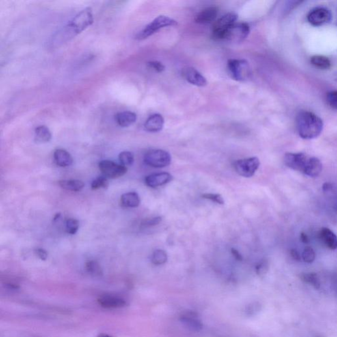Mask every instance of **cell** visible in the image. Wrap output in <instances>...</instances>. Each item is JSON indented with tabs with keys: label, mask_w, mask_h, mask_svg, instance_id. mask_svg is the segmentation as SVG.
<instances>
[{
	"label": "cell",
	"mask_w": 337,
	"mask_h": 337,
	"mask_svg": "<svg viewBox=\"0 0 337 337\" xmlns=\"http://www.w3.org/2000/svg\"><path fill=\"white\" fill-rule=\"evenodd\" d=\"M218 12V8L217 7H209L203 9L195 16V23L203 25L212 23L217 18Z\"/></svg>",
	"instance_id": "9a60e30c"
},
{
	"label": "cell",
	"mask_w": 337,
	"mask_h": 337,
	"mask_svg": "<svg viewBox=\"0 0 337 337\" xmlns=\"http://www.w3.org/2000/svg\"><path fill=\"white\" fill-rule=\"evenodd\" d=\"M309 23L315 27H320L329 23L332 19V14L326 7H319L313 9L307 16Z\"/></svg>",
	"instance_id": "9c48e42d"
},
{
	"label": "cell",
	"mask_w": 337,
	"mask_h": 337,
	"mask_svg": "<svg viewBox=\"0 0 337 337\" xmlns=\"http://www.w3.org/2000/svg\"><path fill=\"white\" fill-rule=\"evenodd\" d=\"M335 209H336L337 211V203L336 206H335Z\"/></svg>",
	"instance_id": "f6af8a7d"
},
{
	"label": "cell",
	"mask_w": 337,
	"mask_h": 337,
	"mask_svg": "<svg viewBox=\"0 0 337 337\" xmlns=\"http://www.w3.org/2000/svg\"><path fill=\"white\" fill-rule=\"evenodd\" d=\"M148 67L149 68L152 69L158 72H162L164 71L165 68L164 65L162 64L161 62L157 61H150L148 63Z\"/></svg>",
	"instance_id": "d590c367"
},
{
	"label": "cell",
	"mask_w": 337,
	"mask_h": 337,
	"mask_svg": "<svg viewBox=\"0 0 337 337\" xmlns=\"http://www.w3.org/2000/svg\"><path fill=\"white\" fill-rule=\"evenodd\" d=\"M35 254L41 260L46 261L47 260L48 254L45 249L43 248H37L35 250Z\"/></svg>",
	"instance_id": "74e56055"
},
{
	"label": "cell",
	"mask_w": 337,
	"mask_h": 337,
	"mask_svg": "<svg viewBox=\"0 0 337 337\" xmlns=\"http://www.w3.org/2000/svg\"><path fill=\"white\" fill-rule=\"evenodd\" d=\"M319 236L320 240L326 247L332 250L337 249V236L332 231L323 227L320 230Z\"/></svg>",
	"instance_id": "ac0fdd59"
},
{
	"label": "cell",
	"mask_w": 337,
	"mask_h": 337,
	"mask_svg": "<svg viewBox=\"0 0 337 337\" xmlns=\"http://www.w3.org/2000/svg\"><path fill=\"white\" fill-rule=\"evenodd\" d=\"M79 228V222L77 219H69L66 221V231L68 233L75 234Z\"/></svg>",
	"instance_id": "1f68e13d"
},
{
	"label": "cell",
	"mask_w": 337,
	"mask_h": 337,
	"mask_svg": "<svg viewBox=\"0 0 337 337\" xmlns=\"http://www.w3.org/2000/svg\"><path fill=\"white\" fill-rule=\"evenodd\" d=\"M184 77L189 83L196 86V87H203L207 85V80L198 71L193 68H187L184 69L182 71Z\"/></svg>",
	"instance_id": "5bb4252c"
},
{
	"label": "cell",
	"mask_w": 337,
	"mask_h": 337,
	"mask_svg": "<svg viewBox=\"0 0 337 337\" xmlns=\"http://www.w3.org/2000/svg\"><path fill=\"white\" fill-rule=\"evenodd\" d=\"M59 186L67 191H81L85 187V183L80 180H62L59 181Z\"/></svg>",
	"instance_id": "cb8c5ba5"
},
{
	"label": "cell",
	"mask_w": 337,
	"mask_h": 337,
	"mask_svg": "<svg viewBox=\"0 0 337 337\" xmlns=\"http://www.w3.org/2000/svg\"><path fill=\"white\" fill-rule=\"evenodd\" d=\"M98 337H112L111 336H109V335H108L107 334H100L98 335Z\"/></svg>",
	"instance_id": "ee69618b"
},
{
	"label": "cell",
	"mask_w": 337,
	"mask_h": 337,
	"mask_svg": "<svg viewBox=\"0 0 337 337\" xmlns=\"http://www.w3.org/2000/svg\"><path fill=\"white\" fill-rule=\"evenodd\" d=\"M99 168L103 173L104 176L112 179L121 177L127 172L126 167L117 164L110 160H103L100 161Z\"/></svg>",
	"instance_id": "30bf717a"
},
{
	"label": "cell",
	"mask_w": 337,
	"mask_h": 337,
	"mask_svg": "<svg viewBox=\"0 0 337 337\" xmlns=\"http://www.w3.org/2000/svg\"><path fill=\"white\" fill-rule=\"evenodd\" d=\"M53 158L55 163L61 167L70 166L73 162L71 155L63 149H57L54 152Z\"/></svg>",
	"instance_id": "44dd1931"
},
{
	"label": "cell",
	"mask_w": 337,
	"mask_h": 337,
	"mask_svg": "<svg viewBox=\"0 0 337 337\" xmlns=\"http://www.w3.org/2000/svg\"><path fill=\"white\" fill-rule=\"evenodd\" d=\"M202 197L218 204L223 205L225 204L224 199H223L222 195H219V194L206 193L202 195Z\"/></svg>",
	"instance_id": "836d02e7"
},
{
	"label": "cell",
	"mask_w": 337,
	"mask_h": 337,
	"mask_svg": "<svg viewBox=\"0 0 337 337\" xmlns=\"http://www.w3.org/2000/svg\"><path fill=\"white\" fill-rule=\"evenodd\" d=\"M162 218L161 217H156L154 218L148 219L144 220L142 223V226L144 227H150L156 226L159 225L161 222Z\"/></svg>",
	"instance_id": "8d00e7d4"
},
{
	"label": "cell",
	"mask_w": 337,
	"mask_h": 337,
	"mask_svg": "<svg viewBox=\"0 0 337 337\" xmlns=\"http://www.w3.org/2000/svg\"><path fill=\"white\" fill-rule=\"evenodd\" d=\"M177 25V22L173 18L164 16H158L148 25H146L144 29L138 33L136 36V39L139 40H144V39L155 34L156 33L163 28Z\"/></svg>",
	"instance_id": "3957f363"
},
{
	"label": "cell",
	"mask_w": 337,
	"mask_h": 337,
	"mask_svg": "<svg viewBox=\"0 0 337 337\" xmlns=\"http://www.w3.org/2000/svg\"><path fill=\"white\" fill-rule=\"evenodd\" d=\"M332 189V184L330 183H325L323 184V190L325 193H328V192L331 191Z\"/></svg>",
	"instance_id": "7bdbcfd3"
},
{
	"label": "cell",
	"mask_w": 337,
	"mask_h": 337,
	"mask_svg": "<svg viewBox=\"0 0 337 337\" xmlns=\"http://www.w3.org/2000/svg\"><path fill=\"white\" fill-rule=\"evenodd\" d=\"M290 255H291L292 258H293L294 260L298 261V262H300V261L302 260V255L300 254V252L297 249H292L291 250H290Z\"/></svg>",
	"instance_id": "ab89813d"
},
{
	"label": "cell",
	"mask_w": 337,
	"mask_h": 337,
	"mask_svg": "<svg viewBox=\"0 0 337 337\" xmlns=\"http://www.w3.org/2000/svg\"><path fill=\"white\" fill-rule=\"evenodd\" d=\"M309 158L303 153H286L284 155V162L289 168L303 173Z\"/></svg>",
	"instance_id": "8fae6325"
},
{
	"label": "cell",
	"mask_w": 337,
	"mask_h": 337,
	"mask_svg": "<svg viewBox=\"0 0 337 337\" xmlns=\"http://www.w3.org/2000/svg\"><path fill=\"white\" fill-rule=\"evenodd\" d=\"M249 31L250 29L248 24L243 22L235 23L225 32L221 40L241 42L248 36Z\"/></svg>",
	"instance_id": "52a82bcc"
},
{
	"label": "cell",
	"mask_w": 337,
	"mask_h": 337,
	"mask_svg": "<svg viewBox=\"0 0 337 337\" xmlns=\"http://www.w3.org/2000/svg\"><path fill=\"white\" fill-rule=\"evenodd\" d=\"M231 254L233 256L234 258L238 261L243 260V256L241 254V253L238 252L237 249L235 248H231Z\"/></svg>",
	"instance_id": "60d3db41"
},
{
	"label": "cell",
	"mask_w": 337,
	"mask_h": 337,
	"mask_svg": "<svg viewBox=\"0 0 337 337\" xmlns=\"http://www.w3.org/2000/svg\"><path fill=\"white\" fill-rule=\"evenodd\" d=\"M180 321L189 330L198 332L202 330L203 325L198 315L195 312H188L181 315Z\"/></svg>",
	"instance_id": "4fadbf2b"
},
{
	"label": "cell",
	"mask_w": 337,
	"mask_h": 337,
	"mask_svg": "<svg viewBox=\"0 0 337 337\" xmlns=\"http://www.w3.org/2000/svg\"><path fill=\"white\" fill-rule=\"evenodd\" d=\"M323 120L309 111H300L296 117V126L302 139L312 140L319 137L323 129Z\"/></svg>",
	"instance_id": "7a4b0ae2"
},
{
	"label": "cell",
	"mask_w": 337,
	"mask_h": 337,
	"mask_svg": "<svg viewBox=\"0 0 337 337\" xmlns=\"http://www.w3.org/2000/svg\"><path fill=\"white\" fill-rule=\"evenodd\" d=\"M164 119L161 115L156 113L150 115L144 124V128L150 133H158L163 129Z\"/></svg>",
	"instance_id": "2e32d148"
},
{
	"label": "cell",
	"mask_w": 337,
	"mask_h": 337,
	"mask_svg": "<svg viewBox=\"0 0 337 337\" xmlns=\"http://www.w3.org/2000/svg\"><path fill=\"white\" fill-rule=\"evenodd\" d=\"M119 160L122 165L124 167L130 166L133 164L135 158L131 152L124 151L120 153L119 156Z\"/></svg>",
	"instance_id": "f1b7e54d"
},
{
	"label": "cell",
	"mask_w": 337,
	"mask_h": 337,
	"mask_svg": "<svg viewBox=\"0 0 337 337\" xmlns=\"http://www.w3.org/2000/svg\"><path fill=\"white\" fill-rule=\"evenodd\" d=\"M173 179V177L169 173H153L145 178V184L150 188H157L169 183Z\"/></svg>",
	"instance_id": "7c38bea8"
},
{
	"label": "cell",
	"mask_w": 337,
	"mask_h": 337,
	"mask_svg": "<svg viewBox=\"0 0 337 337\" xmlns=\"http://www.w3.org/2000/svg\"><path fill=\"white\" fill-rule=\"evenodd\" d=\"M301 278L303 282L311 284L316 289H319L321 287V282H320L319 277L316 273H303L301 275Z\"/></svg>",
	"instance_id": "484cf974"
},
{
	"label": "cell",
	"mask_w": 337,
	"mask_h": 337,
	"mask_svg": "<svg viewBox=\"0 0 337 337\" xmlns=\"http://www.w3.org/2000/svg\"><path fill=\"white\" fill-rule=\"evenodd\" d=\"M98 303L105 308H121L126 305V301L122 298L114 296H104L98 299Z\"/></svg>",
	"instance_id": "e0dca14e"
},
{
	"label": "cell",
	"mask_w": 337,
	"mask_h": 337,
	"mask_svg": "<svg viewBox=\"0 0 337 337\" xmlns=\"http://www.w3.org/2000/svg\"><path fill=\"white\" fill-rule=\"evenodd\" d=\"M167 254L163 249H156L151 257V261L154 265L160 266L166 263L167 261Z\"/></svg>",
	"instance_id": "4316f807"
},
{
	"label": "cell",
	"mask_w": 337,
	"mask_h": 337,
	"mask_svg": "<svg viewBox=\"0 0 337 337\" xmlns=\"http://www.w3.org/2000/svg\"><path fill=\"white\" fill-rule=\"evenodd\" d=\"M316 253L312 247H308L303 249L302 254V259L306 263L311 264L314 262L316 259Z\"/></svg>",
	"instance_id": "4dcf8cb0"
},
{
	"label": "cell",
	"mask_w": 337,
	"mask_h": 337,
	"mask_svg": "<svg viewBox=\"0 0 337 337\" xmlns=\"http://www.w3.org/2000/svg\"><path fill=\"white\" fill-rule=\"evenodd\" d=\"M35 140L38 143L50 142L52 139V133L46 126H39L35 128Z\"/></svg>",
	"instance_id": "603a6c76"
},
{
	"label": "cell",
	"mask_w": 337,
	"mask_h": 337,
	"mask_svg": "<svg viewBox=\"0 0 337 337\" xmlns=\"http://www.w3.org/2000/svg\"><path fill=\"white\" fill-rule=\"evenodd\" d=\"M260 162L257 157L238 160L234 162V168L239 176L246 178L252 177L260 167Z\"/></svg>",
	"instance_id": "8992f818"
},
{
	"label": "cell",
	"mask_w": 337,
	"mask_h": 337,
	"mask_svg": "<svg viewBox=\"0 0 337 337\" xmlns=\"http://www.w3.org/2000/svg\"><path fill=\"white\" fill-rule=\"evenodd\" d=\"M269 270V264L267 260L260 261L256 266V272L259 276H264Z\"/></svg>",
	"instance_id": "d6a6232c"
},
{
	"label": "cell",
	"mask_w": 337,
	"mask_h": 337,
	"mask_svg": "<svg viewBox=\"0 0 337 337\" xmlns=\"http://www.w3.org/2000/svg\"><path fill=\"white\" fill-rule=\"evenodd\" d=\"M227 68L231 77L236 81H245L250 77V67L245 59H230L227 62Z\"/></svg>",
	"instance_id": "277c9868"
},
{
	"label": "cell",
	"mask_w": 337,
	"mask_h": 337,
	"mask_svg": "<svg viewBox=\"0 0 337 337\" xmlns=\"http://www.w3.org/2000/svg\"><path fill=\"white\" fill-rule=\"evenodd\" d=\"M238 19V15L234 12L228 13L221 17L214 23L212 28V36L217 40H222V37L225 32L233 24L236 23Z\"/></svg>",
	"instance_id": "ba28073f"
},
{
	"label": "cell",
	"mask_w": 337,
	"mask_h": 337,
	"mask_svg": "<svg viewBox=\"0 0 337 337\" xmlns=\"http://www.w3.org/2000/svg\"><path fill=\"white\" fill-rule=\"evenodd\" d=\"M93 22L94 18L92 9L87 7L83 9L63 27L62 31L59 32L57 36L54 38L53 43H58L59 44L70 40L92 25Z\"/></svg>",
	"instance_id": "6da1fadb"
},
{
	"label": "cell",
	"mask_w": 337,
	"mask_h": 337,
	"mask_svg": "<svg viewBox=\"0 0 337 337\" xmlns=\"http://www.w3.org/2000/svg\"><path fill=\"white\" fill-rule=\"evenodd\" d=\"M144 163L154 168H163L171 163V156L167 151L156 149L147 152L144 157Z\"/></svg>",
	"instance_id": "5b68a950"
},
{
	"label": "cell",
	"mask_w": 337,
	"mask_h": 337,
	"mask_svg": "<svg viewBox=\"0 0 337 337\" xmlns=\"http://www.w3.org/2000/svg\"><path fill=\"white\" fill-rule=\"evenodd\" d=\"M310 62L315 68L319 69V70H329L331 67L330 59L328 57L324 56V55H314L311 57Z\"/></svg>",
	"instance_id": "d4e9b609"
},
{
	"label": "cell",
	"mask_w": 337,
	"mask_h": 337,
	"mask_svg": "<svg viewBox=\"0 0 337 337\" xmlns=\"http://www.w3.org/2000/svg\"><path fill=\"white\" fill-rule=\"evenodd\" d=\"M85 267L89 274L94 275V276H100L102 274L101 267L96 261H89V262H87Z\"/></svg>",
	"instance_id": "83f0119b"
},
{
	"label": "cell",
	"mask_w": 337,
	"mask_h": 337,
	"mask_svg": "<svg viewBox=\"0 0 337 337\" xmlns=\"http://www.w3.org/2000/svg\"><path fill=\"white\" fill-rule=\"evenodd\" d=\"M109 186L107 178L105 176H100L93 180L91 184V189L97 190L99 189H107Z\"/></svg>",
	"instance_id": "f546056e"
},
{
	"label": "cell",
	"mask_w": 337,
	"mask_h": 337,
	"mask_svg": "<svg viewBox=\"0 0 337 337\" xmlns=\"http://www.w3.org/2000/svg\"><path fill=\"white\" fill-rule=\"evenodd\" d=\"M326 100L330 107L337 110V90L331 91L327 93Z\"/></svg>",
	"instance_id": "e575fe53"
},
{
	"label": "cell",
	"mask_w": 337,
	"mask_h": 337,
	"mask_svg": "<svg viewBox=\"0 0 337 337\" xmlns=\"http://www.w3.org/2000/svg\"><path fill=\"white\" fill-rule=\"evenodd\" d=\"M322 169H323V165L318 158L310 157L303 173L307 176L310 177H316L319 176L320 173H321Z\"/></svg>",
	"instance_id": "d6986e66"
},
{
	"label": "cell",
	"mask_w": 337,
	"mask_h": 337,
	"mask_svg": "<svg viewBox=\"0 0 337 337\" xmlns=\"http://www.w3.org/2000/svg\"><path fill=\"white\" fill-rule=\"evenodd\" d=\"M137 116L136 113L130 111H122L115 115L117 124L122 127H128L135 124Z\"/></svg>",
	"instance_id": "ffe728a7"
},
{
	"label": "cell",
	"mask_w": 337,
	"mask_h": 337,
	"mask_svg": "<svg viewBox=\"0 0 337 337\" xmlns=\"http://www.w3.org/2000/svg\"><path fill=\"white\" fill-rule=\"evenodd\" d=\"M260 305H258L256 303H253V304H251L250 306L248 307L247 310V313L248 315H254L256 314L257 312H260Z\"/></svg>",
	"instance_id": "f35d334b"
},
{
	"label": "cell",
	"mask_w": 337,
	"mask_h": 337,
	"mask_svg": "<svg viewBox=\"0 0 337 337\" xmlns=\"http://www.w3.org/2000/svg\"><path fill=\"white\" fill-rule=\"evenodd\" d=\"M121 203L123 207L128 208H137L141 204L139 195L135 192L124 193L121 197Z\"/></svg>",
	"instance_id": "7402d4cb"
},
{
	"label": "cell",
	"mask_w": 337,
	"mask_h": 337,
	"mask_svg": "<svg viewBox=\"0 0 337 337\" xmlns=\"http://www.w3.org/2000/svg\"><path fill=\"white\" fill-rule=\"evenodd\" d=\"M301 240L302 243L305 244H308L310 243V240L308 236L304 232H302L301 234Z\"/></svg>",
	"instance_id": "b9f144b4"
}]
</instances>
